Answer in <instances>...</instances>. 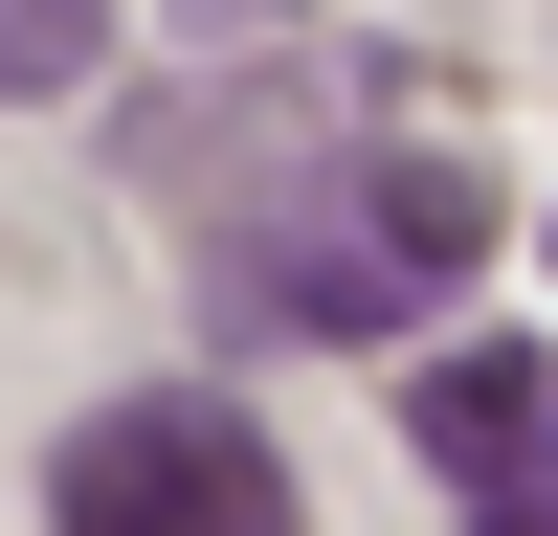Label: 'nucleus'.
<instances>
[{
	"instance_id": "nucleus-1",
	"label": "nucleus",
	"mask_w": 558,
	"mask_h": 536,
	"mask_svg": "<svg viewBox=\"0 0 558 536\" xmlns=\"http://www.w3.org/2000/svg\"><path fill=\"white\" fill-rule=\"evenodd\" d=\"M470 246H492V202L447 157H313L268 223H223V336H402Z\"/></svg>"
},
{
	"instance_id": "nucleus-2",
	"label": "nucleus",
	"mask_w": 558,
	"mask_h": 536,
	"mask_svg": "<svg viewBox=\"0 0 558 536\" xmlns=\"http://www.w3.org/2000/svg\"><path fill=\"white\" fill-rule=\"evenodd\" d=\"M45 536H291V470H268V425H246V402L157 380V402H89V425H68Z\"/></svg>"
},
{
	"instance_id": "nucleus-3",
	"label": "nucleus",
	"mask_w": 558,
	"mask_h": 536,
	"mask_svg": "<svg viewBox=\"0 0 558 536\" xmlns=\"http://www.w3.org/2000/svg\"><path fill=\"white\" fill-rule=\"evenodd\" d=\"M425 470H470L492 514H558V357H425Z\"/></svg>"
},
{
	"instance_id": "nucleus-4",
	"label": "nucleus",
	"mask_w": 558,
	"mask_h": 536,
	"mask_svg": "<svg viewBox=\"0 0 558 536\" xmlns=\"http://www.w3.org/2000/svg\"><path fill=\"white\" fill-rule=\"evenodd\" d=\"M89 68H112V0H0V112H45Z\"/></svg>"
},
{
	"instance_id": "nucleus-5",
	"label": "nucleus",
	"mask_w": 558,
	"mask_h": 536,
	"mask_svg": "<svg viewBox=\"0 0 558 536\" xmlns=\"http://www.w3.org/2000/svg\"><path fill=\"white\" fill-rule=\"evenodd\" d=\"M470 536H558V514H470Z\"/></svg>"
}]
</instances>
